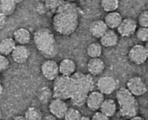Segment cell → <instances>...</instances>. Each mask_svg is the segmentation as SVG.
I'll return each instance as SVG.
<instances>
[{
  "label": "cell",
  "instance_id": "cell-1",
  "mask_svg": "<svg viewBox=\"0 0 148 120\" xmlns=\"http://www.w3.org/2000/svg\"><path fill=\"white\" fill-rule=\"evenodd\" d=\"M79 17L76 6L71 3L60 5L52 18L53 29L62 35H69L77 29Z\"/></svg>",
  "mask_w": 148,
  "mask_h": 120
},
{
  "label": "cell",
  "instance_id": "cell-2",
  "mask_svg": "<svg viewBox=\"0 0 148 120\" xmlns=\"http://www.w3.org/2000/svg\"><path fill=\"white\" fill-rule=\"evenodd\" d=\"M94 86L91 75L77 72L69 76L68 96L71 102L75 106L83 105Z\"/></svg>",
  "mask_w": 148,
  "mask_h": 120
},
{
  "label": "cell",
  "instance_id": "cell-3",
  "mask_svg": "<svg viewBox=\"0 0 148 120\" xmlns=\"http://www.w3.org/2000/svg\"><path fill=\"white\" fill-rule=\"evenodd\" d=\"M33 41L36 48L44 57L51 59L58 53V46L53 33L49 29H39L34 33Z\"/></svg>",
  "mask_w": 148,
  "mask_h": 120
},
{
  "label": "cell",
  "instance_id": "cell-4",
  "mask_svg": "<svg viewBox=\"0 0 148 120\" xmlns=\"http://www.w3.org/2000/svg\"><path fill=\"white\" fill-rule=\"evenodd\" d=\"M116 97L120 106V114L123 117L131 118L137 115L138 101L127 89L121 88L116 93Z\"/></svg>",
  "mask_w": 148,
  "mask_h": 120
},
{
  "label": "cell",
  "instance_id": "cell-5",
  "mask_svg": "<svg viewBox=\"0 0 148 120\" xmlns=\"http://www.w3.org/2000/svg\"><path fill=\"white\" fill-rule=\"evenodd\" d=\"M148 49L140 44L135 45L131 48L128 53V58L136 65H142L148 58Z\"/></svg>",
  "mask_w": 148,
  "mask_h": 120
},
{
  "label": "cell",
  "instance_id": "cell-6",
  "mask_svg": "<svg viewBox=\"0 0 148 120\" xmlns=\"http://www.w3.org/2000/svg\"><path fill=\"white\" fill-rule=\"evenodd\" d=\"M126 85L128 91L135 96L143 95L147 91L146 84L139 76L132 77L129 79Z\"/></svg>",
  "mask_w": 148,
  "mask_h": 120
},
{
  "label": "cell",
  "instance_id": "cell-7",
  "mask_svg": "<svg viewBox=\"0 0 148 120\" xmlns=\"http://www.w3.org/2000/svg\"><path fill=\"white\" fill-rule=\"evenodd\" d=\"M41 70L47 80L52 81L59 75V65L53 60L49 59L42 63Z\"/></svg>",
  "mask_w": 148,
  "mask_h": 120
},
{
  "label": "cell",
  "instance_id": "cell-8",
  "mask_svg": "<svg viewBox=\"0 0 148 120\" xmlns=\"http://www.w3.org/2000/svg\"><path fill=\"white\" fill-rule=\"evenodd\" d=\"M49 109L51 113L56 118H64V115L67 111L68 107L67 104L63 100L54 98L50 102Z\"/></svg>",
  "mask_w": 148,
  "mask_h": 120
},
{
  "label": "cell",
  "instance_id": "cell-9",
  "mask_svg": "<svg viewBox=\"0 0 148 120\" xmlns=\"http://www.w3.org/2000/svg\"><path fill=\"white\" fill-rule=\"evenodd\" d=\"M137 22L131 18H126L123 19L117 28L118 32L123 37H128L135 33L137 28Z\"/></svg>",
  "mask_w": 148,
  "mask_h": 120
},
{
  "label": "cell",
  "instance_id": "cell-10",
  "mask_svg": "<svg viewBox=\"0 0 148 120\" xmlns=\"http://www.w3.org/2000/svg\"><path fill=\"white\" fill-rule=\"evenodd\" d=\"M116 81L111 76H104L98 80L97 86L100 92L105 95H110L116 88Z\"/></svg>",
  "mask_w": 148,
  "mask_h": 120
},
{
  "label": "cell",
  "instance_id": "cell-11",
  "mask_svg": "<svg viewBox=\"0 0 148 120\" xmlns=\"http://www.w3.org/2000/svg\"><path fill=\"white\" fill-rule=\"evenodd\" d=\"M10 54L14 62L18 64H22L28 59L30 51L25 45L18 44L15 46Z\"/></svg>",
  "mask_w": 148,
  "mask_h": 120
},
{
  "label": "cell",
  "instance_id": "cell-12",
  "mask_svg": "<svg viewBox=\"0 0 148 120\" xmlns=\"http://www.w3.org/2000/svg\"><path fill=\"white\" fill-rule=\"evenodd\" d=\"M104 100L103 93L98 91H92L88 95L86 103L90 110L96 111L100 108Z\"/></svg>",
  "mask_w": 148,
  "mask_h": 120
},
{
  "label": "cell",
  "instance_id": "cell-13",
  "mask_svg": "<svg viewBox=\"0 0 148 120\" xmlns=\"http://www.w3.org/2000/svg\"><path fill=\"white\" fill-rule=\"evenodd\" d=\"M88 68L91 75L96 76L102 74L104 70V63L98 58L90 59L88 62Z\"/></svg>",
  "mask_w": 148,
  "mask_h": 120
},
{
  "label": "cell",
  "instance_id": "cell-14",
  "mask_svg": "<svg viewBox=\"0 0 148 120\" xmlns=\"http://www.w3.org/2000/svg\"><path fill=\"white\" fill-rule=\"evenodd\" d=\"M104 21L97 20L93 21L89 26V31L93 37L100 38L108 30Z\"/></svg>",
  "mask_w": 148,
  "mask_h": 120
},
{
  "label": "cell",
  "instance_id": "cell-15",
  "mask_svg": "<svg viewBox=\"0 0 148 120\" xmlns=\"http://www.w3.org/2000/svg\"><path fill=\"white\" fill-rule=\"evenodd\" d=\"M14 39L19 44L25 45L31 42V35L27 29L20 28L14 32Z\"/></svg>",
  "mask_w": 148,
  "mask_h": 120
},
{
  "label": "cell",
  "instance_id": "cell-16",
  "mask_svg": "<svg viewBox=\"0 0 148 120\" xmlns=\"http://www.w3.org/2000/svg\"><path fill=\"white\" fill-rule=\"evenodd\" d=\"M119 41L117 34L114 31L108 29L100 38V42L104 46L109 47L116 46Z\"/></svg>",
  "mask_w": 148,
  "mask_h": 120
},
{
  "label": "cell",
  "instance_id": "cell-17",
  "mask_svg": "<svg viewBox=\"0 0 148 120\" xmlns=\"http://www.w3.org/2000/svg\"><path fill=\"white\" fill-rule=\"evenodd\" d=\"M76 70L75 62L69 59L63 60L59 65V73L64 76H71L74 74Z\"/></svg>",
  "mask_w": 148,
  "mask_h": 120
},
{
  "label": "cell",
  "instance_id": "cell-18",
  "mask_svg": "<svg viewBox=\"0 0 148 120\" xmlns=\"http://www.w3.org/2000/svg\"><path fill=\"white\" fill-rule=\"evenodd\" d=\"M123 17L118 12H108L105 16L104 22L108 28L114 29L118 28L123 20Z\"/></svg>",
  "mask_w": 148,
  "mask_h": 120
},
{
  "label": "cell",
  "instance_id": "cell-19",
  "mask_svg": "<svg viewBox=\"0 0 148 120\" xmlns=\"http://www.w3.org/2000/svg\"><path fill=\"white\" fill-rule=\"evenodd\" d=\"M99 109L102 113L110 118L116 113V105L113 100L106 99L103 102Z\"/></svg>",
  "mask_w": 148,
  "mask_h": 120
},
{
  "label": "cell",
  "instance_id": "cell-20",
  "mask_svg": "<svg viewBox=\"0 0 148 120\" xmlns=\"http://www.w3.org/2000/svg\"><path fill=\"white\" fill-rule=\"evenodd\" d=\"M16 45L14 38H8L3 39L0 42V54L5 56L10 54Z\"/></svg>",
  "mask_w": 148,
  "mask_h": 120
},
{
  "label": "cell",
  "instance_id": "cell-21",
  "mask_svg": "<svg viewBox=\"0 0 148 120\" xmlns=\"http://www.w3.org/2000/svg\"><path fill=\"white\" fill-rule=\"evenodd\" d=\"M17 4L14 0H0V12L7 16L14 13Z\"/></svg>",
  "mask_w": 148,
  "mask_h": 120
},
{
  "label": "cell",
  "instance_id": "cell-22",
  "mask_svg": "<svg viewBox=\"0 0 148 120\" xmlns=\"http://www.w3.org/2000/svg\"><path fill=\"white\" fill-rule=\"evenodd\" d=\"M102 51V46L99 44L97 42L90 44L86 48V53L88 56L91 58H99L101 56Z\"/></svg>",
  "mask_w": 148,
  "mask_h": 120
},
{
  "label": "cell",
  "instance_id": "cell-23",
  "mask_svg": "<svg viewBox=\"0 0 148 120\" xmlns=\"http://www.w3.org/2000/svg\"><path fill=\"white\" fill-rule=\"evenodd\" d=\"M24 117L26 120H40L42 119V116L39 108L36 107H30L26 111Z\"/></svg>",
  "mask_w": 148,
  "mask_h": 120
},
{
  "label": "cell",
  "instance_id": "cell-24",
  "mask_svg": "<svg viewBox=\"0 0 148 120\" xmlns=\"http://www.w3.org/2000/svg\"><path fill=\"white\" fill-rule=\"evenodd\" d=\"M101 5L106 12H114L118 9L119 1V0H101Z\"/></svg>",
  "mask_w": 148,
  "mask_h": 120
},
{
  "label": "cell",
  "instance_id": "cell-25",
  "mask_svg": "<svg viewBox=\"0 0 148 120\" xmlns=\"http://www.w3.org/2000/svg\"><path fill=\"white\" fill-rule=\"evenodd\" d=\"M81 117L82 115L79 111L76 109L70 108L67 110L64 119L66 120H79Z\"/></svg>",
  "mask_w": 148,
  "mask_h": 120
},
{
  "label": "cell",
  "instance_id": "cell-26",
  "mask_svg": "<svg viewBox=\"0 0 148 120\" xmlns=\"http://www.w3.org/2000/svg\"><path fill=\"white\" fill-rule=\"evenodd\" d=\"M52 95L53 93L51 89L48 87H44L40 90L39 93V98L41 102L46 103L49 100Z\"/></svg>",
  "mask_w": 148,
  "mask_h": 120
},
{
  "label": "cell",
  "instance_id": "cell-27",
  "mask_svg": "<svg viewBox=\"0 0 148 120\" xmlns=\"http://www.w3.org/2000/svg\"><path fill=\"white\" fill-rule=\"evenodd\" d=\"M136 36L138 40L141 42L148 41V27H140L139 28L136 32Z\"/></svg>",
  "mask_w": 148,
  "mask_h": 120
},
{
  "label": "cell",
  "instance_id": "cell-28",
  "mask_svg": "<svg viewBox=\"0 0 148 120\" xmlns=\"http://www.w3.org/2000/svg\"><path fill=\"white\" fill-rule=\"evenodd\" d=\"M138 23L141 27H148V12L144 10L142 12L138 17Z\"/></svg>",
  "mask_w": 148,
  "mask_h": 120
},
{
  "label": "cell",
  "instance_id": "cell-29",
  "mask_svg": "<svg viewBox=\"0 0 148 120\" xmlns=\"http://www.w3.org/2000/svg\"><path fill=\"white\" fill-rule=\"evenodd\" d=\"M10 62L6 56L0 54V72H3L9 68Z\"/></svg>",
  "mask_w": 148,
  "mask_h": 120
},
{
  "label": "cell",
  "instance_id": "cell-30",
  "mask_svg": "<svg viewBox=\"0 0 148 120\" xmlns=\"http://www.w3.org/2000/svg\"><path fill=\"white\" fill-rule=\"evenodd\" d=\"M109 117H107L101 112H96L91 119L92 120H109Z\"/></svg>",
  "mask_w": 148,
  "mask_h": 120
},
{
  "label": "cell",
  "instance_id": "cell-31",
  "mask_svg": "<svg viewBox=\"0 0 148 120\" xmlns=\"http://www.w3.org/2000/svg\"><path fill=\"white\" fill-rule=\"evenodd\" d=\"M7 16L0 12V30L4 28L6 25Z\"/></svg>",
  "mask_w": 148,
  "mask_h": 120
},
{
  "label": "cell",
  "instance_id": "cell-32",
  "mask_svg": "<svg viewBox=\"0 0 148 120\" xmlns=\"http://www.w3.org/2000/svg\"><path fill=\"white\" fill-rule=\"evenodd\" d=\"M13 119L15 120H26L25 118L24 117V116H22V115H17V116H14Z\"/></svg>",
  "mask_w": 148,
  "mask_h": 120
},
{
  "label": "cell",
  "instance_id": "cell-33",
  "mask_svg": "<svg viewBox=\"0 0 148 120\" xmlns=\"http://www.w3.org/2000/svg\"><path fill=\"white\" fill-rule=\"evenodd\" d=\"M56 119L57 118L52 114V115H47L45 118V120H56Z\"/></svg>",
  "mask_w": 148,
  "mask_h": 120
},
{
  "label": "cell",
  "instance_id": "cell-34",
  "mask_svg": "<svg viewBox=\"0 0 148 120\" xmlns=\"http://www.w3.org/2000/svg\"><path fill=\"white\" fill-rule=\"evenodd\" d=\"M130 120H144V119L142 118V117H141V116H135L134 117H132L130 118Z\"/></svg>",
  "mask_w": 148,
  "mask_h": 120
},
{
  "label": "cell",
  "instance_id": "cell-35",
  "mask_svg": "<svg viewBox=\"0 0 148 120\" xmlns=\"http://www.w3.org/2000/svg\"><path fill=\"white\" fill-rule=\"evenodd\" d=\"M81 120H90L91 119L90 118V117L88 116H82L81 117Z\"/></svg>",
  "mask_w": 148,
  "mask_h": 120
},
{
  "label": "cell",
  "instance_id": "cell-36",
  "mask_svg": "<svg viewBox=\"0 0 148 120\" xmlns=\"http://www.w3.org/2000/svg\"><path fill=\"white\" fill-rule=\"evenodd\" d=\"M3 92V87L1 84V81H0V96L2 95Z\"/></svg>",
  "mask_w": 148,
  "mask_h": 120
},
{
  "label": "cell",
  "instance_id": "cell-37",
  "mask_svg": "<svg viewBox=\"0 0 148 120\" xmlns=\"http://www.w3.org/2000/svg\"><path fill=\"white\" fill-rule=\"evenodd\" d=\"M14 1L17 5H18V4H19V3H21L22 2H23L24 0H14Z\"/></svg>",
  "mask_w": 148,
  "mask_h": 120
},
{
  "label": "cell",
  "instance_id": "cell-38",
  "mask_svg": "<svg viewBox=\"0 0 148 120\" xmlns=\"http://www.w3.org/2000/svg\"><path fill=\"white\" fill-rule=\"evenodd\" d=\"M2 118H3V113H2V111L0 110V120H1Z\"/></svg>",
  "mask_w": 148,
  "mask_h": 120
},
{
  "label": "cell",
  "instance_id": "cell-39",
  "mask_svg": "<svg viewBox=\"0 0 148 120\" xmlns=\"http://www.w3.org/2000/svg\"><path fill=\"white\" fill-rule=\"evenodd\" d=\"M0 81H1V75H0Z\"/></svg>",
  "mask_w": 148,
  "mask_h": 120
}]
</instances>
